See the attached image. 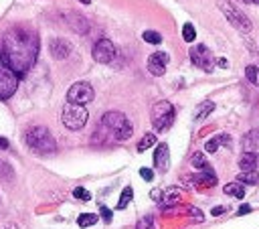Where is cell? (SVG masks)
I'll return each mask as SVG.
<instances>
[{"instance_id": "cell-4", "label": "cell", "mask_w": 259, "mask_h": 229, "mask_svg": "<svg viewBox=\"0 0 259 229\" xmlns=\"http://www.w3.org/2000/svg\"><path fill=\"white\" fill-rule=\"evenodd\" d=\"M174 116H176V109L170 101L162 99L158 103H154L152 113H150V122L154 126L156 132H166L172 124H174Z\"/></svg>"}, {"instance_id": "cell-17", "label": "cell", "mask_w": 259, "mask_h": 229, "mask_svg": "<svg viewBox=\"0 0 259 229\" xmlns=\"http://www.w3.org/2000/svg\"><path fill=\"white\" fill-rule=\"evenodd\" d=\"M223 193L229 195V197H235V199H243L245 197V187L239 181H233V183H227L223 187Z\"/></svg>"}, {"instance_id": "cell-38", "label": "cell", "mask_w": 259, "mask_h": 229, "mask_svg": "<svg viewBox=\"0 0 259 229\" xmlns=\"http://www.w3.org/2000/svg\"><path fill=\"white\" fill-rule=\"evenodd\" d=\"M243 3H247V5H259V0H243Z\"/></svg>"}, {"instance_id": "cell-24", "label": "cell", "mask_w": 259, "mask_h": 229, "mask_svg": "<svg viewBox=\"0 0 259 229\" xmlns=\"http://www.w3.org/2000/svg\"><path fill=\"white\" fill-rule=\"evenodd\" d=\"M97 215L95 213H81L79 217H77V225L79 227H91V225H95L97 223Z\"/></svg>"}, {"instance_id": "cell-30", "label": "cell", "mask_w": 259, "mask_h": 229, "mask_svg": "<svg viewBox=\"0 0 259 229\" xmlns=\"http://www.w3.org/2000/svg\"><path fill=\"white\" fill-rule=\"evenodd\" d=\"M178 199H180L178 189H170V191H166V197L162 201H164V205H174V203H178Z\"/></svg>"}, {"instance_id": "cell-7", "label": "cell", "mask_w": 259, "mask_h": 229, "mask_svg": "<svg viewBox=\"0 0 259 229\" xmlns=\"http://www.w3.org/2000/svg\"><path fill=\"white\" fill-rule=\"evenodd\" d=\"M17 87H19V75L5 63L3 55H0V99L13 97Z\"/></svg>"}, {"instance_id": "cell-8", "label": "cell", "mask_w": 259, "mask_h": 229, "mask_svg": "<svg viewBox=\"0 0 259 229\" xmlns=\"http://www.w3.org/2000/svg\"><path fill=\"white\" fill-rule=\"evenodd\" d=\"M93 97H95V91H93L91 83H87V81H77V83H73V85L69 87V91H67V101H69V103L85 105V103L93 101Z\"/></svg>"}, {"instance_id": "cell-36", "label": "cell", "mask_w": 259, "mask_h": 229, "mask_svg": "<svg viewBox=\"0 0 259 229\" xmlns=\"http://www.w3.org/2000/svg\"><path fill=\"white\" fill-rule=\"evenodd\" d=\"M7 148H9V140L0 136V150H7Z\"/></svg>"}, {"instance_id": "cell-9", "label": "cell", "mask_w": 259, "mask_h": 229, "mask_svg": "<svg viewBox=\"0 0 259 229\" xmlns=\"http://www.w3.org/2000/svg\"><path fill=\"white\" fill-rule=\"evenodd\" d=\"M190 61H192L199 69H203V71H207V73H211V71L215 69V65H217V59H215V55L211 53V49H209L207 45H197V47H192V49H190Z\"/></svg>"}, {"instance_id": "cell-35", "label": "cell", "mask_w": 259, "mask_h": 229, "mask_svg": "<svg viewBox=\"0 0 259 229\" xmlns=\"http://www.w3.org/2000/svg\"><path fill=\"white\" fill-rule=\"evenodd\" d=\"M211 213H213L215 217H219V215H223V213H225V207H215Z\"/></svg>"}, {"instance_id": "cell-1", "label": "cell", "mask_w": 259, "mask_h": 229, "mask_svg": "<svg viewBox=\"0 0 259 229\" xmlns=\"http://www.w3.org/2000/svg\"><path fill=\"white\" fill-rule=\"evenodd\" d=\"M39 55V37L29 27H11L3 39V59L5 63L23 79Z\"/></svg>"}, {"instance_id": "cell-14", "label": "cell", "mask_w": 259, "mask_h": 229, "mask_svg": "<svg viewBox=\"0 0 259 229\" xmlns=\"http://www.w3.org/2000/svg\"><path fill=\"white\" fill-rule=\"evenodd\" d=\"M63 17H65V23H67L75 33L85 35V33L89 31V23H87V19H85V17H81L79 13H63Z\"/></svg>"}, {"instance_id": "cell-27", "label": "cell", "mask_w": 259, "mask_h": 229, "mask_svg": "<svg viewBox=\"0 0 259 229\" xmlns=\"http://www.w3.org/2000/svg\"><path fill=\"white\" fill-rule=\"evenodd\" d=\"M142 39H144L146 43H150V45H160V43H162V35L156 33V31H144Z\"/></svg>"}, {"instance_id": "cell-15", "label": "cell", "mask_w": 259, "mask_h": 229, "mask_svg": "<svg viewBox=\"0 0 259 229\" xmlns=\"http://www.w3.org/2000/svg\"><path fill=\"white\" fill-rule=\"evenodd\" d=\"M259 166V156L257 152H243L239 156V168L241 173H249V170H255Z\"/></svg>"}, {"instance_id": "cell-19", "label": "cell", "mask_w": 259, "mask_h": 229, "mask_svg": "<svg viewBox=\"0 0 259 229\" xmlns=\"http://www.w3.org/2000/svg\"><path fill=\"white\" fill-rule=\"evenodd\" d=\"M190 162H192V166L195 168H199L201 173H211L213 168H211V164L207 162V158H205V154L203 152H195L192 154V158H190Z\"/></svg>"}, {"instance_id": "cell-31", "label": "cell", "mask_w": 259, "mask_h": 229, "mask_svg": "<svg viewBox=\"0 0 259 229\" xmlns=\"http://www.w3.org/2000/svg\"><path fill=\"white\" fill-rule=\"evenodd\" d=\"M136 229H154V217H152V215H144V217L138 221Z\"/></svg>"}, {"instance_id": "cell-34", "label": "cell", "mask_w": 259, "mask_h": 229, "mask_svg": "<svg viewBox=\"0 0 259 229\" xmlns=\"http://www.w3.org/2000/svg\"><path fill=\"white\" fill-rule=\"evenodd\" d=\"M237 213H239V215H247V213H251V205H241Z\"/></svg>"}, {"instance_id": "cell-22", "label": "cell", "mask_w": 259, "mask_h": 229, "mask_svg": "<svg viewBox=\"0 0 259 229\" xmlns=\"http://www.w3.org/2000/svg\"><path fill=\"white\" fill-rule=\"evenodd\" d=\"M156 144V134L154 132H148L142 136V140L138 142V152H146L148 148H152Z\"/></svg>"}, {"instance_id": "cell-3", "label": "cell", "mask_w": 259, "mask_h": 229, "mask_svg": "<svg viewBox=\"0 0 259 229\" xmlns=\"http://www.w3.org/2000/svg\"><path fill=\"white\" fill-rule=\"evenodd\" d=\"M25 142L35 154H53L57 152V140L45 126H33L25 132Z\"/></svg>"}, {"instance_id": "cell-32", "label": "cell", "mask_w": 259, "mask_h": 229, "mask_svg": "<svg viewBox=\"0 0 259 229\" xmlns=\"http://www.w3.org/2000/svg\"><path fill=\"white\" fill-rule=\"evenodd\" d=\"M99 217L105 221V223H111V219H113V213H111V209L109 207H99Z\"/></svg>"}, {"instance_id": "cell-2", "label": "cell", "mask_w": 259, "mask_h": 229, "mask_svg": "<svg viewBox=\"0 0 259 229\" xmlns=\"http://www.w3.org/2000/svg\"><path fill=\"white\" fill-rule=\"evenodd\" d=\"M134 128L121 111H105L93 134V142H123L132 136Z\"/></svg>"}, {"instance_id": "cell-25", "label": "cell", "mask_w": 259, "mask_h": 229, "mask_svg": "<svg viewBox=\"0 0 259 229\" xmlns=\"http://www.w3.org/2000/svg\"><path fill=\"white\" fill-rule=\"evenodd\" d=\"M132 197H134V191H132V187H125L123 191H121V195H119V201H117V209L121 211V209H125L127 205H130V201H132Z\"/></svg>"}, {"instance_id": "cell-21", "label": "cell", "mask_w": 259, "mask_h": 229, "mask_svg": "<svg viewBox=\"0 0 259 229\" xmlns=\"http://www.w3.org/2000/svg\"><path fill=\"white\" fill-rule=\"evenodd\" d=\"M221 144H229V136H227V134L211 138V140L205 144V150H207V152H217V148H219Z\"/></svg>"}, {"instance_id": "cell-16", "label": "cell", "mask_w": 259, "mask_h": 229, "mask_svg": "<svg viewBox=\"0 0 259 229\" xmlns=\"http://www.w3.org/2000/svg\"><path fill=\"white\" fill-rule=\"evenodd\" d=\"M241 146H243V150H245V152H255V150L259 148V128L249 130V132L243 136Z\"/></svg>"}, {"instance_id": "cell-11", "label": "cell", "mask_w": 259, "mask_h": 229, "mask_svg": "<svg viewBox=\"0 0 259 229\" xmlns=\"http://www.w3.org/2000/svg\"><path fill=\"white\" fill-rule=\"evenodd\" d=\"M170 61V55L164 53V51H158V53H152L148 57V71L154 75V77H162L166 73V65Z\"/></svg>"}, {"instance_id": "cell-40", "label": "cell", "mask_w": 259, "mask_h": 229, "mask_svg": "<svg viewBox=\"0 0 259 229\" xmlns=\"http://www.w3.org/2000/svg\"><path fill=\"white\" fill-rule=\"evenodd\" d=\"M79 3H81V5H89V3H91V0H79Z\"/></svg>"}, {"instance_id": "cell-37", "label": "cell", "mask_w": 259, "mask_h": 229, "mask_svg": "<svg viewBox=\"0 0 259 229\" xmlns=\"http://www.w3.org/2000/svg\"><path fill=\"white\" fill-rule=\"evenodd\" d=\"M3 229H19V225H17V223H9V225H5Z\"/></svg>"}, {"instance_id": "cell-39", "label": "cell", "mask_w": 259, "mask_h": 229, "mask_svg": "<svg viewBox=\"0 0 259 229\" xmlns=\"http://www.w3.org/2000/svg\"><path fill=\"white\" fill-rule=\"evenodd\" d=\"M219 65L221 67H227V59H219Z\"/></svg>"}, {"instance_id": "cell-10", "label": "cell", "mask_w": 259, "mask_h": 229, "mask_svg": "<svg viewBox=\"0 0 259 229\" xmlns=\"http://www.w3.org/2000/svg\"><path fill=\"white\" fill-rule=\"evenodd\" d=\"M91 55H93V59L97 61V63H111L113 59H115V45L109 41V39H99L95 45H93V51H91Z\"/></svg>"}, {"instance_id": "cell-13", "label": "cell", "mask_w": 259, "mask_h": 229, "mask_svg": "<svg viewBox=\"0 0 259 229\" xmlns=\"http://www.w3.org/2000/svg\"><path fill=\"white\" fill-rule=\"evenodd\" d=\"M154 166L160 170V173H166L168 166H170V148L168 144H158L156 150H154Z\"/></svg>"}, {"instance_id": "cell-33", "label": "cell", "mask_w": 259, "mask_h": 229, "mask_svg": "<svg viewBox=\"0 0 259 229\" xmlns=\"http://www.w3.org/2000/svg\"><path fill=\"white\" fill-rule=\"evenodd\" d=\"M140 177L150 183V181L154 179V173H152V168H146V166H144V168H140Z\"/></svg>"}, {"instance_id": "cell-29", "label": "cell", "mask_w": 259, "mask_h": 229, "mask_svg": "<svg viewBox=\"0 0 259 229\" xmlns=\"http://www.w3.org/2000/svg\"><path fill=\"white\" fill-rule=\"evenodd\" d=\"M73 197L79 199V201H91V193L87 189H83V187H75L73 189Z\"/></svg>"}, {"instance_id": "cell-23", "label": "cell", "mask_w": 259, "mask_h": 229, "mask_svg": "<svg viewBox=\"0 0 259 229\" xmlns=\"http://www.w3.org/2000/svg\"><path fill=\"white\" fill-rule=\"evenodd\" d=\"M237 181L241 185H259V173L257 170H249V173H241L237 177Z\"/></svg>"}, {"instance_id": "cell-20", "label": "cell", "mask_w": 259, "mask_h": 229, "mask_svg": "<svg viewBox=\"0 0 259 229\" xmlns=\"http://www.w3.org/2000/svg\"><path fill=\"white\" fill-rule=\"evenodd\" d=\"M215 109V103L211 101V99H207V101H203L199 107H197V111H195V120H205L209 113Z\"/></svg>"}, {"instance_id": "cell-28", "label": "cell", "mask_w": 259, "mask_h": 229, "mask_svg": "<svg viewBox=\"0 0 259 229\" xmlns=\"http://www.w3.org/2000/svg\"><path fill=\"white\" fill-rule=\"evenodd\" d=\"M182 39H184L186 43H192V41L197 39V31H195V27H192L190 23H186V25L182 27Z\"/></svg>"}, {"instance_id": "cell-26", "label": "cell", "mask_w": 259, "mask_h": 229, "mask_svg": "<svg viewBox=\"0 0 259 229\" xmlns=\"http://www.w3.org/2000/svg\"><path fill=\"white\" fill-rule=\"evenodd\" d=\"M245 77H247L255 87H259V67H257V65H247V67H245Z\"/></svg>"}, {"instance_id": "cell-12", "label": "cell", "mask_w": 259, "mask_h": 229, "mask_svg": "<svg viewBox=\"0 0 259 229\" xmlns=\"http://www.w3.org/2000/svg\"><path fill=\"white\" fill-rule=\"evenodd\" d=\"M49 51L55 59H67L73 51V45L67 39H51L49 41Z\"/></svg>"}, {"instance_id": "cell-6", "label": "cell", "mask_w": 259, "mask_h": 229, "mask_svg": "<svg viewBox=\"0 0 259 229\" xmlns=\"http://www.w3.org/2000/svg\"><path fill=\"white\" fill-rule=\"evenodd\" d=\"M217 7H219L221 13L227 17V21H229L235 29H239L241 33H249V31L253 29L249 17H247L239 7H235L233 3H229V0H217Z\"/></svg>"}, {"instance_id": "cell-18", "label": "cell", "mask_w": 259, "mask_h": 229, "mask_svg": "<svg viewBox=\"0 0 259 229\" xmlns=\"http://www.w3.org/2000/svg\"><path fill=\"white\" fill-rule=\"evenodd\" d=\"M197 185H201V187H215L217 185V177H215V173L211 170V173H201V175H197V177H190Z\"/></svg>"}, {"instance_id": "cell-5", "label": "cell", "mask_w": 259, "mask_h": 229, "mask_svg": "<svg viewBox=\"0 0 259 229\" xmlns=\"http://www.w3.org/2000/svg\"><path fill=\"white\" fill-rule=\"evenodd\" d=\"M87 118H89V113H87L85 105H79V103H69V101H67L65 107H63V111H61L63 126H65L67 130H73V132L85 128Z\"/></svg>"}]
</instances>
